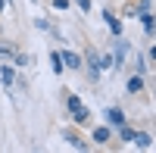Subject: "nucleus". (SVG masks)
Segmentation results:
<instances>
[{"label": "nucleus", "instance_id": "nucleus-13", "mask_svg": "<svg viewBox=\"0 0 156 153\" xmlns=\"http://www.w3.org/2000/svg\"><path fill=\"white\" fill-rule=\"evenodd\" d=\"M125 91H128V94H140V91H144V75H137V72H134L131 78L125 81Z\"/></svg>", "mask_w": 156, "mask_h": 153}, {"label": "nucleus", "instance_id": "nucleus-24", "mask_svg": "<svg viewBox=\"0 0 156 153\" xmlns=\"http://www.w3.org/2000/svg\"><path fill=\"white\" fill-rule=\"evenodd\" d=\"M31 3H37V0H31Z\"/></svg>", "mask_w": 156, "mask_h": 153}, {"label": "nucleus", "instance_id": "nucleus-3", "mask_svg": "<svg viewBox=\"0 0 156 153\" xmlns=\"http://www.w3.org/2000/svg\"><path fill=\"white\" fill-rule=\"evenodd\" d=\"M62 141H66L72 150H78V153H87V150H90V144H87L78 131H72V128H62Z\"/></svg>", "mask_w": 156, "mask_h": 153}, {"label": "nucleus", "instance_id": "nucleus-6", "mask_svg": "<svg viewBox=\"0 0 156 153\" xmlns=\"http://www.w3.org/2000/svg\"><path fill=\"white\" fill-rule=\"evenodd\" d=\"M84 59H87V62H84V66H87V78H90V81H100V75H103V69H100V56L94 53V50H87Z\"/></svg>", "mask_w": 156, "mask_h": 153}, {"label": "nucleus", "instance_id": "nucleus-2", "mask_svg": "<svg viewBox=\"0 0 156 153\" xmlns=\"http://www.w3.org/2000/svg\"><path fill=\"white\" fill-rule=\"evenodd\" d=\"M128 53H131V44H128L122 34H119V37H112V69H122Z\"/></svg>", "mask_w": 156, "mask_h": 153}, {"label": "nucleus", "instance_id": "nucleus-11", "mask_svg": "<svg viewBox=\"0 0 156 153\" xmlns=\"http://www.w3.org/2000/svg\"><path fill=\"white\" fill-rule=\"evenodd\" d=\"M137 19H140V28H144L147 34H156V16H153V9L137 12Z\"/></svg>", "mask_w": 156, "mask_h": 153}, {"label": "nucleus", "instance_id": "nucleus-18", "mask_svg": "<svg viewBox=\"0 0 156 153\" xmlns=\"http://www.w3.org/2000/svg\"><path fill=\"white\" fill-rule=\"evenodd\" d=\"M147 9H153V0H137V6H134V16H137V12H147Z\"/></svg>", "mask_w": 156, "mask_h": 153}, {"label": "nucleus", "instance_id": "nucleus-16", "mask_svg": "<svg viewBox=\"0 0 156 153\" xmlns=\"http://www.w3.org/2000/svg\"><path fill=\"white\" fill-rule=\"evenodd\" d=\"M147 69H150V66H147V56L137 53V56H134V72H137V75H147Z\"/></svg>", "mask_w": 156, "mask_h": 153}, {"label": "nucleus", "instance_id": "nucleus-1", "mask_svg": "<svg viewBox=\"0 0 156 153\" xmlns=\"http://www.w3.org/2000/svg\"><path fill=\"white\" fill-rule=\"evenodd\" d=\"M66 112L75 125H90V109L84 106V100L78 94H66Z\"/></svg>", "mask_w": 156, "mask_h": 153}, {"label": "nucleus", "instance_id": "nucleus-9", "mask_svg": "<svg viewBox=\"0 0 156 153\" xmlns=\"http://www.w3.org/2000/svg\"><path fill=\"white\" fill-rule=\"evenodd\" d=\"M103 22H106V28L112 31V37H119V34H122V19L115 16L112 9H103Z\"/></svg>", "mask_w": 156, "mask_h": 153}, {"label": "nucleus", "instance_id": "nucleus-17", "mask_svg": "<svg viewBox=\"0 0 156 153\" xmlns=\"http://www.w3.org/2000/svg\"><path fill=\"white\" fill-rule=\"evenodd\" d=\"M34 28H37V31H53V25H50L44 16H37V19H34Z\"/></svg>", "mask_w": 156, "mask_h": 153}, {"label": "nucleus", "instance_id": "nucleus-5", "mask_svg": "<svg viewBox=\"0 0 156 153\" xmlns=\"http://www.w3.org/2000/svg\"><path fill=\"white\" fill-rule=\"evenodd\" d=\"M103 122H106L109 128L125 125V112H122V106H106V109H103Z\"/></svg>", "mask_w": 156, "mask_h": 153}, {"label": "nucleus", "instance_id": "nucleus-22", "mask_svg": "<svg viewBox=\"0 0 156 153\" xmlns=\"http://www.w3.org/2000/svg\"><path fill=\"white\" fill-rule=\"evenodd\" d=\"M147 59H153V62H156V44L150 47V53H147Z\"/></svg>", "mask_w": 156, "mask_h": 153}, {"label": "nucleus", "instance_id": "nucleus-14", "mask_svg": "<svg viewBox=\"0 0 156 153\" xmlns=\"http://www.w3.org/2000/svg\"><path fill=\"white\" fill-rule=\"evenodd\" d=\"M112 134L119 137L122 144H131V137H134V128H128V125H119V128H112Z\"/></svg>", "mask_w": 156, "mask_h": 153}, {"label": "nucleus", "instance_id": "nucleus-10", "mask_svg": "<svg viewBox=\"0 0 156 153\" xmlns=\"http://www.w3.org/2000/svg\"><path fill=\"white\" fill-rule=\"evenodd\" d=\"M16 53H19V47L12 44V41H6V37H0V59L12 62V59H16Z\"/></svg>", "mask_w": 156, "mask_h": 153}, {"label": "nucleus", "instance_id": "nucleus-8", "mask_svg": "<svg viewBox=\"0 0 156 153\" xmlns=\"http://www.w3.org/2000/svg\"><path fill=\"white\" fill-rule=\"evenodd\" d=\"M90 141H94V144H109V141H112V128H109L106 122L97 125V128L90 131Z\"/></svg>", "mask_w": 156, "mask_h": 153}, {"label": "nucleus", "instance_id": "nucleus-21", "mask_svg": "<svg viewBox=\"0 0 156 153\" xmlns=\"http://www.w3.org/2000/svg\"><path fill=\"white\" fill-rule=\"evenodd\" d=\"M75 3H78V9H81V12H90V0H75Z\"/></svg>", "mask_w": 156, "mask_h": 153}, {"label": "nucleus", "instance_id": "nucleus-20", "mask_svg": "<svg viewBox=\"0 0 156 153\" xmlns=\"http://www.w3.org/2000/svg\"><path fill=\"white\" fill-rule=\"evenodd\" d=\"M53 9H56V12H66V9H69V0H53Z\"/></svg>", "mask_w": 156, "mask_h": 153}, {"label": "nucleus", "instance_id": "nucleus-12", "mask_svg": "<svg viewBox=\"0 0 156 153\" xmlns=\"http://www.w3.org/2000/svg\"><path fill=\"white\" fill-rule=\"evenodd\" d=\"M131 144H134L137 150H150V147H153V137H150L147 131H134V137H131Z\"/></svg>", "mask_w": 156, "mask_h": 153}, {"label": "nucleus", "instance_id": "nucleus-19", "mask_svg": "<svg viewBox=\"0 0 156 153\" xmlns=\"http://www.w3.org/2000/svg\"><path fill=\"white\" fill-rule=\"evenodd\" d=\"M100 69H103V72L112 69V53H103V56H100Z\"/></svg>", "mask_w": 156, "mask_h": 153}, {"label": "nucleus", "instance_id": "nucleus-4", "mask_svg": "<svg viewBox=\"0 0 156 153\" xmlns=\"http://www.w3.org/2000/svg\"><path fill=\"white\" fill-rule=\"evenodd\" d=\"M59 59H62V66L72 69V72L84 66V56H81V53H75V50H69V47H62V50H59Z\"/></svg>", "mask_w": 156, "mask_h": 153}, {"label": "nucleus", "instance_id": "nucleus-23", "mask_svg": "<svg viewBox=\"0 0 156 153\" xmlns=\"http://www.w3.org/2000/svg\"><path fill=\"white\" fill-rule=\"evenodd\" d=\"M9 3H6V0H0V16H3V9H6Z\"/></svg>", "mask_w": 156, "mask_h": 153}, {"label": "nucleus", "instance_id": "nucleus-15", "mask_svg": "<svg viewBox=\"0 0 156 153\" xmlns=\"http://www.w3.org/2000/svg\"><path fill=\"white\" fill-rule=\"evenodd\" d=\"M50 69H53V75H62V59H59V50H50Z\"/></svg>", "mask_w": 156, "mask_h": 153}, {"label": "nucleus", "instance_id": "nucleus-7", "mask_svg": "<svg viewBox=\"0 0 156 153\" xmlns=\"http://www.w3.org/2000/svg\"><path fill=\"white\" fill-rule=\"evenodd\" d=\"M0 81H3L6 91H12V87H16V66H12V62H6V59H3V66H0Z\"/></svg>", "mask_w": 156, "mask_h": 153}]
</instances>
